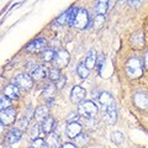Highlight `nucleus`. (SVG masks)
Masks as SVG:
<instances>
[{
	"label": "nucleus",
	"instance_id": "nucleus-6",
	"mask_svg": "<svg viewBox=\"0 0 148 148\" xmlns=\"http://www.w3.org/2000/svg\"><path fill=\"white\" fill-rule=\"evenodd\" d=\"M78 12V9L77 8H71L69 10H67L66 12L63 14V15H61L58 18H57V22H59L61 25H73V21L74 18H75V15Z\"/></svg>",
	"mask_w": 148,
	"mask_h": 148
},
{
	"label": "nucleus",
	"instance_id": "nucleus-9",
	"mask_svg": "<svg viewBox=\"0 0 148 148\" xmlns=\"http://www.w3.org/2000/svg\"><path fill=\"white\" fill-rule=\"evenodd\" d=\"M85 95H86V91H85L84 88H82L79 85H75L71 91V100L74 104H80L82 101L84 100Z\"/></svg>",
	"mask_w": 148,
	"mask_h": 148
},
{
	"label": "nucleus",
	"instance_id": "nucleus-11",
	"mask_svg": "<svg viewBox=\"0 0 148 148\" xmlns=\"http://www.w3.org/2000/svg\"><path fill=\"white\" fill-rule=\"evenodd\" d=\"M46 45H47V41L45 38H36L30 45H27L26 51L27 52H40L41 49H43L46 47Z\"/></svg>",
	"mask_w": 148,
	"mask_h": 148
},
{
	"label": "nucleus",
	"instance_id": "nucleus-16",
	"mask_svg": "<svg viewBox=\"0 0 148 148\" xmlns=\"http://www.w3.org/2000/svg\"><path fill=\"white\" fill-rule=\"evenodd\" d=\"M21 137H22L21 130L20 128H14L8 133L6 141H8V143H10V145H14V143H17L18 141H20Z\"/></svg>",
	"mask_w": 148,
	"mask_h": 148
},
{
	"label": "nucleus",
	"instance_id": "nucleus-33",
	"mask_svg": "<svg viewBox=\"0 0 148 148\" xmlns=\"http://www.w3.org/2000/svg\"><path fill=\"white\" fill-rule=\"evenodd\" d=\"M43 146H45V141L41 140V138L34 140V142H32V148H42Z\"/></svg>",
	"mask_w": 148,
	"mask_h": 148
},
{
	"label": "nucleus",
	"instance_id": "nucleus-37",
	"mask_svg": "<svg viewBox=\"0 0 148 148\" xmlns=\"http://www.w3.org/2000/svg\"><path fill=\"white\" fill-rule=\"evenodd\" d=\"M145 66H146V68L148 69V52L145 54Z\"/></svg>",
	"mask_w": 148,
	"mask_h": 148
},
{
	"label": "nucleus",
	"instance_id": "nucleus-22",
	"mask_svg": "<svg viewBox=\"0 0 148 148\" xmlns=\"http://www.w3.org/2000/svg\"><path fill=\"white\" fill-rule=\"evenodd\" d=\"M89 71L90 69L85 66V63H79L77 67V73L82 79H86V78L89 77Z\"/></svg>",
	"mask_w": 148,
	"mask_h": 148
},
{
	"label": "nucleus",
	"instance_id": "nucleus-35",
	"mask_svg": "<svg viewBox=\"0 0 148 148\" xmlns=\"http://www.w3.org/2000/svg\"><path fill=\"white\" fill-rule=\"evenodd\" d=\"M143 1V0H128V3H130V5L133 6V8H137V6H140V4Z\"/></svg>",
	"mask_w": 148,
	"mask_h": 148
},
{
	"label": "nucleus",
	"instance_id": "nucleus-5",
	"mask_svg": "<svg viewBox=\"0 0 148 148\" xmlns=\"http://www.w3.org/2000/svg\"><path fill=\"white\" fill-rule=\"evenodd\" d=\"M89 24H90V17L88 15V11L85 9H78V12H77L72 26L77 27V29H85Z\"/></svg>",
	"mask_w": 148,
	"mask_h": 148
},
{
	"label": "nucleus",
	"instance_id": "nucleus-4",
	"mask_svg": "<svg viewBox=\"0 0 148 148\" xmlns=\"http://www.w3.org/2000/svg\"><path fill=\"white\" fill-rule=\"evenodd\" d=\"M14 84H15L18 89L29 90L32 88V85H34V79H32V77L29 75V74L20 73L14 78Z\"/></svg>",
	"mask_w": 148,
	"mask_h": 148
},
{
	"label": "nucleus",
	"instance_id": "nucleus-10",
	"mask_svg": "<svg viewBox=\"0 0 148 148\" xmlns=\"http://www.w3.org/2000/svg\"><path fill=\"white\" fill-rule=\"evenodd\" d=\"M82 125L80 123H78L77 121L75 122H69L67 125V128H66V131H67V136L69 138H75L78 137L82 133Z\"/></svg>",
	"mask_w": 148,
	"mask_h": 148
},
{
	"label": "nucleus",
	"instance_id": "nucleus-36",
	"mask_svg": "<svg viewBox=\"0 0 148 148\" xmlns=\"http://www.w3.org/2000/svg\"><path fill=\"white\" fill-rule=\"evenodd\" d=\"M61 148H77L73 143H64V145L61 147Z\"/></svg>",
	"mask_w": 148,
	"mask_h": 148
},
{
	"label": "nucleus",
	"instance_id": "nucleus-3",
	"mask_svg": "<svg viewBox=\"0 0 148 148\" xmlns=\"http://www.w3.org/2000/svg\"><path fill=\"white\" fill-rule=\"evenodd\" d=\"M78 112L86 119H91L98 114V106L92 101H82L79 108H78Z\"/></svg>",
	"mask_w": 148,
	"mask_h": 148
},
{
	"label": "nucleus",
	"instance_id": "nucleus-13",
	"mask_svg": "<svg viewBox=\"0 0 148 148\" xmlns=\"http://www.w3.org/2000/svg\"><path fill=\"white\" fill-rule=\"evenodd\" d=\"M133 101H135L136 106L140 109H148V95L145 92H137L133 96Z\"/></svg>",
	"mask_w": 148,
	"mask_h": 148
},
{
	"label": "nucleus",
	"instance_id": "nucleus-28",
	"mask_svg": "<svg viewBox=\"0 0 148 148\" xmlns=\"http://www.w3.org/2000/svg\"><path fill=\"white\" fill-rule=\"evenodd\" d=\"M74 140H75V142L78 145L83 146V145H86V143L89 142V137H88V135H85V133H80V135L78 137H75Z\"/></svg>",
	"mask_w": 148,
	"mask_h": 148
},
{
	"label": "nucleus",
	"instance_id": "nucleus-23",
	"mask_svg": "<svg viewBox=\"0 0 148 148\" xmlns=\"http://www.w3.org/2000/svg\"><path fill=\"white\" fill-rule=\"evenodd\" d=\"M47 146L49 148H58L59 146V137L56 135V133H52L49 135L47 138Z\"/></svg>",
	"mask_w": 148,
	"mask_h": 148
},
{
	"label": "nucleus",
	"instance_id": "nucleus-26",
	"mask_svg": "<svg viewBox=\"0 0 148 148\" xmlns=\"http://www.w3.org/2000/svg\"><path fill=\"white\" fill-rule=\"evenodd\" d=\"M38 135H40V126L38 125H32L29 130V136L32 138V140H37L38 138Z\"/></svg>",
	"mask_w": 148,
	"mask_h": 148
},
{
	"label": "nucleus",
	"instance_id": "nucleus-38",
	"mask_svg": "<svg viewBox=\"0 0 148 148\" xmlns=\"http://www.w3.org/2000/svg\"><path fill=\"white\" fill-rule=\"evenodd\" d=\"M42 148H49V147H48V146H47V145H45V146H43V147H42Z\"/></svg>",
	"mask_w": 148,
	"mask_h": 148
},
{
	"label": "nucleus",
	"instance_id": "nucleus-1",
	"mask_svg": "<svg viewBox=\"0 0 148 148\" xmlns=\"http://www.w3.org/2000/svg\"><path fill=\"white\" fill-rule=\"evenodd\" d=\"M99 101L103 106V116L109 123H114L117 119L116 105H115L114 98L109 92H101L99 96Z\"/></svg>",
	"mask_w": 148,
	"mask_h": 148
},
{
	"label": "nucleus",
	"instance_id": "nucleus-19",
	"mask_svg": "<svg viewBox=\"0 0 148 148\" xmlns=\"http://www.w3.org/2000/svg\"><path fill=\"white\" fill-rule=\"evenodd\" d=\"M109 9V0H98L95 5V12L98 15H105V12Z\"/></svg>",
	"mask_w": 148,
	"mask_h": 148
},
{
	"label": "nucleus",
	"instance_id": "nucleus-24",
	"mask_svg": "<svg viewBox=\"0 0 148 148\" xmlns=\"http://www.w3.org/2000/svg\"><path fill=\"white\" fill-rule=\"evenodd\" d=\"M111 140H112V142L115 143V145L120 146V145H121V143H123V141H125V137H123V135H122L121 132L115 131V132H112V135H111Z\"/></svg>",
	"mask_w": 148,
	"mask_h": 148
},
{
	"label": "nucleus",
	"instance_id": "nucleus-27",
	"mask_svg": "<svg viewBox=\"0 0 148 148\" xmlns=\"http://www.w3.org/2000/svg\"><path fill=\"white\" fill-rule=\"evenodd\" d=\"M54 58H56V53H54V51H52V49H46L45 52L42 53V59L45 62L54 61Z\"/></svg>",
	"mask_w": 148,
	"mask_h": 148
},
{
	"label": "nucleus",
	"instance_id": "nucleus-15",
	"mask_svg": "<svg viewBox=\"0 0 148 148\" xmlns=\"http://www.w3.org/2000/svg\"><path fill=\"white\" fill-rule=\"evenodd\" d=\"M131 43L136 48H141L145 45V34L142 31H137L131 36Z\"/></svg>",
	"mask_w": 148,
	"mask_h": 148
},
{
	"label": "nucleus",
	"instance_id": "nucleus-21",
	"mask_svg": "<svg viewBox=\"0 0 148 148\" xmlns=\"http://www.w3.org/2000/svg\"><path fill=\"white\" fill-rule=\"evenodd\" d=\"M54 127V119L53 117H47L42 123V131L43 133H51Z\"/></svg>",
	"mask_w": 148,
	"mask_h": 148
},
{
	"label": "nucleus",
	"instance_id": "nucleus-25",
	"mask_svg": "<svg viewBox=\"0 0 148 148\" xmlns=\"http://www.w3.org/2000/svg\"><path fill=\"white\" fill-rule=\"evenodd\" d=\"M48 77H49V79L52 80V82H57L59 78L62 77V74H61V72H59V69L58 68H52L51 71L48 72Z\"/></svg>",
	"mask_w": 148,
	"mask_h": 148
},
{
	"label": "nucleus",
	"instance_id": "nucleus-8",
	"mask_svg": "<svg viewBox=\"0 0 148 148\" xmlns=\"http://www.w3.org/2000/svg\"><path fill=\"white\" fill-rule=\"evenodd\" d=\"M0 119H1V123L5 125V126H9V125L14 123L16 119V110L9 108L6 110H3L1 114H0Z\"/></svg>",
	"mask_w": 148,
	"mask_h": 148
},
{
	"label": "nucleus",
	"instance_id": "nucleus-17",
	"mask_svg": "<svg viewBox=\"0 0 148 148\" xmlns=\"http://www.w3.org/2000/svg\"><path fill=\"white\" fill-rule=\"evenodd\" d=\"M35 119L37 120L38 122H43L48 117V109L46 106H38L36 110H35Z\"/></svg>",
	"mask_w": 148,
	"mask_h": 148
},
{
	"label": "nucleus",
	"instance_id": "nucleus-20",
	"mask_svg": "<svg viewBox=\"0 0 148 148\" xmlns=\"http://www.w3.org/2000/svg\"><path fill=\"white\" fill-rule=\"evenodd\" d=\"M54 91H56V86L54 85H48L43 91V96L45 99L48 101L49 105H52V101L54 99Z\"/></svg>",
	"mask_w": 148,
	"mask_h": 148
},
{
	"label": "nucleus",
	"instance_id": "nucleus-39",
	"mask_svg": "<svg viewBox=\"0 0 148 148\" xmlns=\"http://www.w3.org/2000/svg\"><path fill=\"white\" fill-rule=\"evenodd\" d=\"M120 3H123V1H127V0H119Z\"/></svg>",
	"mask_w": 148,
	"mask_h": 148
},
{
	"label": "nucleus",
	"instance_id": "nucleus-18",
	"mask_svg": "<svg viewBox=\"0 0 148 148\" xmlns=\"http://www.w3.org/2000/svg\"><path fill=\"white\" fill-rule=\"evenodd\" d=\"M96 52H95V49H90L89 52H88L86 54V58H85V66L91 69V68H94L96 66Z\"/></svg>",
	"mask_w": 148,
	"mask_h": 148
},
{
	"label": "nucleus",
	"instance_id": "nucleus-30",
	"mask_svg": "<svg viewBox=\"0 0 148 148\" xmlns=\"http://www.w3.org/2000/svg\"><path fill=\"white\" fill-rule=\"evenodd\" d=\"M0 103H1V104H0V109H1V111L9 109V108H10V105H11L10 99L6 98V96H1V100H0Z\"/></svg>",
	"mask_w": 148,
	"mask_h": 148
},
{
	"label": "nucleus",
	"instance_id": "nucleus-34",
	"mask_svg": "<svg viewBox=\"0 0 148 148\" xmlns=\"http://www.w3.org/2000/svg\"><path fill=\"white\" fill-rule=\"evenodd\" d=\"M78 117H79V114H72L71 116L67 117V121H68V123L69 122H75L78 120Z\"/></svg>",
	"mask_w": 148,
	"mask_h": 148
},
{
	"label": "nucleus",
	"instance_id": "nucleus-31",
	"mask_svg": "<svg viewBox=\"0 0 148 148\" xmlns=\"http://www.w3.org/2000/svg\"><path fill=\"white\" fill-rule=\"evenodd\" d=\"M27 122H29V119L24 116L22 119L18 120V122H17V127L20 128V130H24V128H26V127H27Z\"/></svg>",
	"mask_w": 148,
	"mask_h": 148
},
{
	"label": "nucleus",
	"instance_id": "nucleus-32",
	"mask_svg": "<svg viewBox=\"0 0 148 148\" xmlns=\"http://www.w3.org/2000/svg\"><path fill=\"white\" fill-rule=\"evenodd\" d=\"M66 82H67V78L64 75H62L57 82H56V88H57V89H62V88L66 85Z\"/></svg>",
	"mask_w": 148,
	"mask_h": 148
},
{
	"label": "nucleus",
	"instance_id": "nucleus-7",
	"mask_svg": "<svg viewBox=\"0 0 148 148\" xmlns=\"http://www.w3.org/2000/svg\"><path fill=\"white\" fill-rule=\"evenodd\" d=\"M69 63V53L66 49H61L56 53V58H54V67L56 68H64L67 67Z\"/></svg>",
	"mask_w": 148,
	"mask_h": 148
},
{
	"label": "nucleus",
	"instance_id": "nucleus-29",
	"mask_svg": "<svg viewBox=\"0 0 148 148\" xmlns=\"http://www.w3.org/2000/svg\"><path fill=\"white\" fill-rule=\"evenodd\" d=\"M104 63H105V56H104V53H101L98 57V59H96V66H95L99 73H101V69H103V67H104Z\"/></svg>",
	"mask_w": 148,
	"mask_h": 148
},
{
	"label": "nucleus",
	"instance_id": "nucleus-14",
	"mask_svg": "<svg viewBox=\"0 0 148 148\" xmlns=\"http://www.w3.org/2000/svg\"><path fill=\"white\" fill-rule=\"evenodd\" d=\"M4 94H5L6 98H9L10 100H16L18 99V88L15 84H8L4 89Z\"/></svg>",
	"mask_w": 148,
	"mask_h": 148
},
{
	"label": "nucleus",
	"instance_id": "nucleus-2",
	"mask_svg": "<svg viewBox=\"0 0 148 148\" xmlns=\"http://www.w3.org/2000/svg\"><path fill=\"white\" fill-rule=\"evenodd\" d=\"M126 73L130 78L137 79L143 74V66L141 59H138L136 57L130 58L126 63Z\"/></svg>",
	"mask_w": 148,
	"mask_h": 148
},
{
	"label": "nucleus",
	"instance_id": "nucleus-12",
	"mask_svg": "<svg viewBox=\"0 0 148 148\" xmlns=\"http://www.w3.org/2000/svg\"><path fill=\"white\" fill-rule=\"evenodd\" d=\"M47 75H48V72H47V69H46V67H43V66H37L34 71L31 72L32 79L37 80V82L43 80Z\"/></svg>",
	"mask_w": 148,
	"mask_h": 148
}]
</instances>
